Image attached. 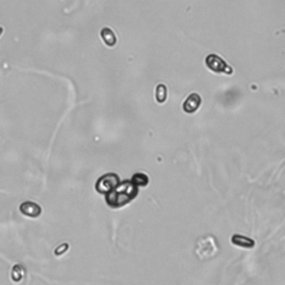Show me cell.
Returning a JSON list of instances; mask_svg holds the SVG:
<instances>
[{
  "label": "cell",
  "mask_w": 285,
  "mask_h": 285,
  "mask_svg": "<svg viewBox=\"0 0 285 285\" xmlns=\"http://www.w3.org/2000/svg\"><path fill=\"white\" fill-rule=\"evenodd\" d=\"M137 194L138 187L131 181H125L122 184L120 183V185L115 187L112 192L106 194V203L114 208L122 207L133 201Z\"/></svg>",
  "instance_id": "1"
},
{
  "label": "cell",
  "mask_w": 285,
  "mask_h": 285,
  "mask_svg": "<svg viewBox=\"0 0 285 285\" xmlns=\"http://www.w3.org/2000/svg\"><path fill=\"white\" fill-rule=\"evenodd\" d=\"M120 177L117 174L108 173L105 175L98 178V181L96 182V190L100 194H108L109 192L120 185Z\"/></svg>",
  "instance_id": "2"
},
{
  "label": "cell",
  "mask_w": 285,
  "mask_h": 285,
  "mask_svg": "<svg viewBox=\"0 0 285 285\" xmlns=\"http://www.w3.org/2000/svg\"><path fill=\"white\" fill-rule=\"evenodd\" d=\"M206 66L208 69H211L213 73L216 74H226L232 75L233 74V68L228 66L222 58L215 54L208 55L205 59Z\"/></svg>",
  "instance_id": "3"
},
{
  "label": "cell",
  "mask_w": 285,
  "mask_h": 285,
  "mask_svg": "<svg viewBox=\"0 0 285 285\" xmlns=\"http://www.w3.org/2000/svg\"><path fill=\"white\" fill-rule=\"evenodd\" d=\"M216 251H218V248H216L215 241L213 237L207 236L205 237V239H202L198 241L196 252L199 257H202V258L211 257L212 255L216 252Z\"/></svg>",
  "instance_id": "4"
},
{
  "label": "cell",
  "mask_w": 285,
  "mask_h": 285,
  "mask_svg": "<svg viewBox=\"0 0 285 285\" xmlns=\"http://www.w3.org/2000/svg\"><path fill=\"white\" fill-rule=\"evenodd\" d=\"M19 211L23 215L28 218H38L41 214V207L37 203L33 202H24L19 206Z\"/></svg>",
  "instance_id": "5"
},
{
  "label": "cell",
  "mask_w": 285,
  "mask_h": 285,
  "mask_svg": "<svg viewBox=\"0 0 285 285\" xmlns=\"http://www.w3.org/2000/svg\"><path fill=\"white\" fill-rule=\"evenodd\" d=\"M202 104V98L198 94H190L183 105V109L187 114H193L199 108Z\"/></svg>",
  "instance_id": "6"
},
{
  "label": "cell",
  "mask_w": 285,
  "mask_h": 285,
  "mask_svg": "<svg viewBox=\"0 0 285 285\" xmlns=\"http://www.w3.org/2000/svg\"><path fill=\"white\" fill-rule=\"evenodd\" d=\"M232 243L243 249H252L255 245V242L253 240H251L249 237L243 235H233Z\"/></svg>",
  "instance_id": "7"
},
{
  "label": "cell",
  "mask_w": 285,
  "mask_h": 285,
  "mask_svg": "<svg viewBox=\"0 0 285 285\" xmlns=\"http://www.w3.org/2000/svg\"><path fill=\"white\" fill-rule=\"evenodd\" d=\"M100 36H101V39L104 40V42L106 45H107L108 47H114L115 45H116V36H115V33L113 32L112 29H109V28H103L101 29V32H100Z\"/></svg>",
  "instance_id": "8"
},
{
  "label": "cell",
  "mask_w": 285,
  "mask_h": 285,
  "mask_svg": "<svg viewBox=\"0 0 285 285\" xmlns=\"http://www.w3.org/2000/svg\"><path fill=\"white\" fill-rule=\"evenodd\" d=\"M25 269L19 264H16L11 270V279L14 282H20L24 279Z\"/></svg>",
  "instance_id": "9"
},
{
  "label": "cell",
  "mask_w": 285,
  "mask_h": 285,
  "mask_svg": "<svg viewBox=\"0 0 285 285\" xmlns=\"http://www.w3.org/2000/svg\"><path fill=\"white\" fill-rule=\"evenodd\" d=\"M131 182H133L137 187L145 186L148 184V176L145 175L144 173H137L131 177Z\"/></svg>",
  "instance_id": "10"
},
{
  "label": "cell",
  "mask_w": 285,
  "mask_h": 285,
  "mask_svg": "<svg viewBox=\"0 0 285 285\" xmlns=\"http://www.w3.org/2000/svg\"><path fill=\"white\" fill-rule=\"evenodd\" d=\"M166 97H167V89H166L165 85L160 84L156 88V100L158 101L159 104H163L165 103Z\"/></svg>",
  "instance_id": "11"
},
{
  "label": "cell",
  "mask_w": 285,
  "mask_h": 285,
  "mask_svg": "<svg viewBox=\"0 0 285 285\" xmlns=\"http://www.w3.org/2000/svg\"><path fill=\"white\" fill-rule=\"evenodd\" d=\"M1 31H2V29H1V28H0V32H1Z\"/></svg>",
  "instance_id": "12"
}]
</instances>
